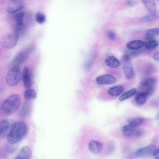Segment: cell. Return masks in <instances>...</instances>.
<instances>
[{
    "instance_id": "cell-1",
    "label": "cell",
    "mask_w": 159,
    "mask_h": 159,
    "mask_svg": "<svg viewBox=\"0 0 159 159\" xmlns=\"http://www.w3.org/2000/svg\"><path fill=\"white\" fill-rule=\"evenodd\" d=\"M27 132V126L24 122L21 120L16 122L12 130L7 137L8 143L11 144L17 143L25 135Z\"/></svg>"
},
{
    "instance_id": "cell-2",
    "label": "cell",
    "mask_w": 159,
    "mask_h": 159,
    "mask_svg": "<svg viewBox=\"0 0 159 159\" xmlns=\"http://www.w3.org/2000/svg\"><path fill=\"white\" fill-rule=\"evenodd\" d=\"M21 103L20 96L17 94L11 95L2 103L1 109L6 115H10L15 111L19 107Z\"/></svg>"
},
{
    "instance_id": "cell-3",
    "label": "cell",
    "mask_w": 159,
    "mask_h": 159,
    "mask_svg": "<svg viewBox=\"0 0 159 159\" xmlns=\"http://www.w3.org/2000/svg\"><path fill=\"white\" fill-rule=\"evenodd\" d=\"M22 78V74L18 67H12L7 74L6 81L10 86H14L17 85Z\"/></svg>"
},
{
    "instance_id": "cell-4",
    "label": "cell",
    "mask_w": 159,
    "mask_h": 159,
    "mask_svg": "<svg viewBox=\"0 0 159 159\" xmlns=\"http://www.w3.org/2000/svg\"><path fill=\"white\" fill-rule=\"evenodd\" d=\"M19 37L15 33H8L2 38L0 44L1 46L5 49L13 48L17 44Z\"/></svg>"
},
{
    "instance_id": "cell-5",
    "label": "cell",
    "mask_w": 159,
    "mask_h": 159,
    "mask_svg": "<svg viewBox=\"0 0 159 159\" xmlns=\"http://www.w3.org/2000/svg\"><path fill=\"white\" fill-rule=\"evenodd\" d=\"M16 121L11 119H6L2 120L0 123V136L3 138L9 135Z\"/></svg>"
},
{
    "instance_id": "cell-6",
    "label": "cell",
    "mask_w": 159,
    "mask_h": 159,
    "mask_svg": "<svg viewBox=\"0 0 159 159\" xmlns=\"http://www.w3.org/2000/svg\"><path fill=\"white\" fill-rule=\"evenodd\" d=\"M157 149L156 146L154 144H150L138 149L135 152V156L138 157H142L153 154Z\"/></svg>"
},
{
    "instance_id": "cell-7",
    "label": "cell",
    "mask_w": 159,
    "mask_h": 159,
    "mask_svg": "<svg viewBox=\"0 0 159 159\" xmlns=\"http://www.w3.org/2000/svg\"><path fill=\"white\" fill-rule=\"evenodd\" d=\"M29 49L20 52L18 53L13 59L12 63V67H19L20 65L23 63L27 57L30 52Z\"/></svg>"
},
{
    "instance_id": "cell-8",
    "label": "cell",
    "mask_w": 159,
    "mask_h": 159,
    "mask_svg": "<svg viewBox=\"0 0 159 159\" xmlns=\"http://www.w3.org/2000/svg\"><path fill=\"white\" fill-rule=\"evenodd\" d=\"M6 7V11L9 13H14L21 9L24 7V2L21 0H12Z\"/></svg>"
},
{
    "instance_id": "cell-9",
    "label": "cell",
    "mask_w": 159,
    "mask_h": 159,
    "mask_svg": "<svg viewBox=\"0 0 159 159\" xmlns=\"http://www.w3.org/2000/svg\"><path fill=\"white\" fill-rule=\"evenodd\" d=\"M96 80L98 84L101 85L111 84L116 82L115 78L110 74H106L98 76L96 78Z\"/></svg>"
},
{
    "instance_id": "cell-10",
    "label": "cell",
    "mask_w": 159,
    "mask_h": 159,
    "mask_svg": "<svg viewBox=\"0 0 159 159\" xmlns=\"http://www.w3.org/2000/svg\"><path fill=\"white\" fill-rule=\"evenodd\" d=\"M22 78L24 87L26 89L30 88L32 85V77L29 69L26 66L23 68Z\"/></svg>"
},
{
    "instance_id": "cell-11",
    "label": "cell",
    "mask_w": 159,
    "mask_h": 159,
    "mask_svg": "<svg viewBox=\"0 0 159 159\" xmlns=\"http://www.w3.org/2000/svg\"><path fill=\"white\" fill-rule=\"evenodd\" d=\"M123 71L125 78L128 80H131L134 77V73L130 61H123Z\"/></svg>"
},
{
    "instance_id": "cell-12",
    "label": "cell",
    "mask_w": 159,
    "mask_h": 159,
    "mask_svg": "<svg viewBox=\"0 0 159 159\" xmlns=\"http://www.w3.org/2000/svg\"><path fill=\"white\" fill-rule=\"evenodd\" d=\"M90 151L94 154H99L102 150L103 145L99 142L94 140H90L89 143Z\"/></svg>"
},
{
    "instance_id": "cell-13",
    "label": "cell",
    "mask_w": 159,
    "mask_h": 159,
    "mask_svg": "<svg viewBox=\"0 0 159 159\" xmlns=\"http://www.w3.org/2000/svg\"><path fill=\"white\" fill-rule=\"evenodd\" d=\"M144 42L141 40H134L128 43L126 47L129 50H138L144 46Z\"/></svg>"
},
{
    "instance_id": "cell-14",
    "label": "cell",
    "mask_w": 159,
    "mask_h": 159,
    "mask_svg": "<svg viewBox=\"0 0 159 159\" xmlns=\"http://www.w3.org/2000/svg\"><path fill=\"white\" fill-rule=\"evenodd\" d=\"M124 90L123 86L118 85L112 87L108 90V94L112 97H117L122 94Z\"/></svg>"
},
{
    "instance_id": "cell-15",
    "label": "cell",
    "mask_w": 159,
    "mask_h": 159,
    "mask_svg": "<svg viewBox=\"0 0 159 159\" xmlns=\"http://www.w3.org/2000/svg\"><path fill=\"white\" fill-rule=\"evenodd\" d=\"M143 3L151 14L155 15L156 13V6L154 0H142Z\"/></svg>"
},
{
    "instance_id": "cell-16",
    "label": "cell",
    "mask_w": 159,
    "mask_h": 159,
    "mask_svg": "<svg viewBox=\"0 0 159 159\" xmlns=\"http://www.w3.org/2000/svg\"><path fill=\"white\" fill-rule=\"evenodd\" d=\"M136 130V127L128 124L124 125L122 128V134L126 137H130L134 135Z\"/></svg>"
},
{
    "instance_id": "cell-17",
    "label": "cell",
    "mask_w": 159,
    "mask_h": 159,
    "mask_svg": "<svg viewBox=\"0 0 159 159\" xmlns=\"http://www.w3.org/2000/svg\"><path fill=\"white\" fill-rule=\"evenodd\" d=\"M105 62L108 66L111 68H117L120 65V61L113 56L108 57L106 59Z\"/></svg>"
},
{
    "instance_id": "cell-18",
    "label": "cell",
    "mask_w": 159,
    "mask_h": 159,
    "mask_svg": "<svg viewBox=\"0 0 159 159\" xmlns=\"http://www.w3.org/2000/svg\"><path fill=\"white\" fill-rule=\"evenodd\" d=\"M148 97L145 92L141 91L136 95L135 98V101L138 105H142L146 103Z\"/></svg>"
},
{
    "instance_id": "cell-19",
    "label": "cell",
    "mask_w": 159,
    "mask_h": 159,
    "mask_svg": "<svg viewBox=\"0 0 159 159\" xmlns=\"http://www.w3.org/2000/svg\"><path fill=\"white\" fill-rule=\"evenodd\" d=\"M156 82L155 79L152 77H148L143 80L140 83L142 87L145 89L154 87Z\"/></svg>"
},
{
    "instance_id": "cell-20",
    "label": "cell",
    "mask_w": 159,
    "mask_h": 159,
    "mask_svg": "<svg viewBox=\"0 0 159 159\" xmlns=\"http://www.w3.org/2000/svg\"><path fill=\"white\" fill-rule=\"evenodd\" d=\"M159 35V28H153L148 30L146 32L145 37L149 40L153 39Z\"/></svg>"
},
{
    "instance_id": "cell-21",
    "label": "cell",
    "mask_w": 159,
    "mask_h": 159,
    "mask_svg": "<svg viewBox=\"0 0 159 159\" xmlns=\"http://www.w3.org/2000/svg\"><path fill=\"white\" fill-rule=\"evenodd\" d=\"M18 155L25 159H29L32 155V151L29 147L25 146L21 149Z\"/></svg>"
},
{
    "instance_id": "cell-22",
    "label": "cell",
    "mask_w": 159,
    "mask_h": 159,
    "mask_svg": "<svg viewBox=\"0 0 159 159\" xmlns=\"http://www.w3.org/2000/svg\"><path fill=\"white\" fill-rule=\"evenodd\" d=\"M137 92L136 89H131L122 93L120 96L119 100L121 101H125L136 94Z\"/></svg>"
},
{
    "instance_id": "cell-23",
    "label": "cell",
    "mask_w": 159,
    "mask_h": 159,
    "mask_svg": "<svg viewBox=\"0 0 159 159\" xmlns=\"http://www.w3.org/2000/svg\"><path fill=\"white\" fill-rule=\"evenodd\" d=\"M144 121V119L141 117H137L129 119L128 120V124L136 128L142 124Z\"/></svg>"
},
{
    "instance_id": "cell-24",
    "label": "cell",
    "mask_w": 159,
    "mask_h": 159,
    "mask_svg": "<svg viewBox=\"0 0 159 159\" xmlns=\"http://www.w3.org/2000/svg\"><path fill=\"white\" fill-rule=\"evenodd\" d=\"M25 17V14L24 12L18 13L16 16V25H24L25 26V24L26 25Z\"/></svg>"
},
{
    "instance_id": "cell-25",
    "label": "cell",
    "mask_w": 159,
    "mask_h": 159,
    "mask_svg": "<svg viewBox=\"0 0 159 159\" xmlns=\"http://www.w3.org/2000/svg\"><path fill=\"white\" fill-rule=\"evenodd\" d=\"M24 96L26 100H29L35 98L37 97V93L34 90L28 89L25 91Z\"/></svg>"
},
{
    "instance_id": "cell-26",
    "label": "cell",
    "mask_w": 159,
    "mask_h": 159,
    "mask_svg": "<svg viewBox=\"0 0 159 159\" xmlns=\"http://www.w3.org/2000/svg\"><path fill=\"white\" fill-rule=\"evenodd\" d=\"M30 107L29 104L27 102L25 103L22 106L19 111V115L22 117L27 116L30 111Z\"/></svg>"
},
{
    "instance_id": "cell-27",
    "label": "cell",
    "mask_w": 159,
    "mask_h": 159,
    "mask_svg": "<svg viewBox=\"0 0 159 159\" xmlns=\"http://www.w3.org/2000/svg\"><path fill=\"white\" fill-rule=\"evenodd\" d=\"M158 45V42L153 39L149 40L148 41L144 43V46L146 49L151 50L155 48Z\"/></svg>"
},
{
    "instance_id": "cell-28",
    "label": "cell",
    "mask_w": 159,
    "mask_h": 159,
    "mask_svg": "<svg viewBox=\"0 0 159 159\" xmlns=\"http://www.w3.org/2000/svg\"><path fill=\"white\" fill-rule=\"evenodd\" d=\"M159 18V16L157 15H148L141 18L139 20L141 22H148L155 20Z\"/></svg>"
},
{
    "instance_id": "cell-29",
    "label": "cell",
    "mask_w": 159,
    "mask_h": 159,
    "mask_svg": "<svg viewBox=\"0 0 159 159\" xmlns=\"http://www.w3.org/2000/svg\"><path fill=\"white\" fill-rule=\"evenodd\" d=\"M35 19L38 23L39 24H42L45 22L46 17L45 15L43 13L38 12L35 14Z\"/></svg>"
},
{
    "instance_id": "cell-30",
    "label": "cell",
    "mask_w": 159,
    "mask_h": 159,
    "mask_svg": "<svg viewBox=\"0 0 159 159\" xmlns=\"http://www.w3.org/2000/svg\"><path fill=\"white\" fill-rule=\"evenodd\" d=\"M25 28L24 25H16L15 33L19 37L23 34L25 31Z\"/></svg>"
},
{
    "instance_id": "cell-31",
    "label": "cell",
    "mask_w": 159,
    "mask_h": 159,
    "mask_svg": "<svg viewBox=\"0 0 159 159\" xmlns=\"http://www.w3.org/2000/svg\"><path fill=\"white\" fill-rule=\"evenodd\" d=\"M107 37L110 39L114 40L115 38V34L112 30H108L106 32Z\"/></svg>"
},
{
    "instance_id": "cell-32",
    "label": "cell",
    "mask_w": 159,
    "mask_h": 159,
    "mask_svg": "<svg viewBox=\"0 0 159 159\" xmlns=\"http://www.w3.org/2000/svg\"><path fill=\"white\" fill-rule=\"evenodd\" d=\"M6 149L7 152L9 153H12L14 152L15 150V148L9 145H7L6 146Z\"/></svg>"
},
{
    "instance_id": "cell-33",
    "label": "cell",
    "mask_w": 159,
    "mask_h": 159,
    "mask_svg": "<svg viewBox=\"0 0 159 159\" xmlns=\"http://www.w3.org/2000/svg\"><path fill=\"white\" fill-rule=\"evenodd\" d=\"M153 156L156 159H159V148H157L153 154Z\"/></svg>"
},
{
    "instance_id": "cell-34",
    "label": "cell",
    "mask_w": 159,
    "mask_h": 159,
    "mask_svg": "<svg viewBox=\"0 0 159 159\" xmlns=\"http://www.w3.org/2000/svg\"><path fill=\"white\" fill-rule=\"evenodd\" d=\"M153 59L156 61H159V51L155 53L153 55Z\"/></svg>"
},
{
    "instance_id": "cell-35",
    "label": "cell",
    "mask_w": 159,
    "mask_h": 159,
    "mask_svg": "<svg viewBox=\"0 0 159 159\" xmlns=\"http://www.w3.org/2000/svg\"><path fill=\"white\" fill-rule=\"evenodd\" d=\"M143 134L142 132L140 130H136L134 134L135 136L137 137H141Z\"/></svg>"
},
{
    "instance_id": "cell-36",
    "label": "cell",
    "mask_w": 159,
    "mask_h": 159,
    "mask_svg": "<svg viewBox=\"0 0 159 159\" xmlns=\"http://www.w3.org/2000/svg\"><path fill=\"white\" fill-rule=\"evenodd\" d=\"M128 4L130 5H133L134 4L135 2L134 1H129L128 2Z\"/></svg>"
},
{
    "instance_id": "cell-37",
    "label": "cell",
    "mask_w": 159,
    "mask_h": 159,
    "mask_svg": "<svg viewBox=\"0 0 159 159\" xmlns=\"http://www.w3.org/2000/svg\"><path fill=\"white\" fill-rule=\"evenodd\" d=\"M155 118L157 120H159V112L157 114Z\"/></svg>"
},
{
    "instance_id": "cell-38",
    "label": "cell",
    "mask_w": 159,
    "mask_h": 159,
    "mask_svg": "<svg viewBox=\"0 0 159 159\" xmlns=\"http://www.w3.org/2000/svg\"><path fill=\"white\" fill-rule=\"evenodd\" d=\"M15 159H25L24 158H22V157H21L20 156L17 155V157Z\"/></svg>"
}]
</instances>
